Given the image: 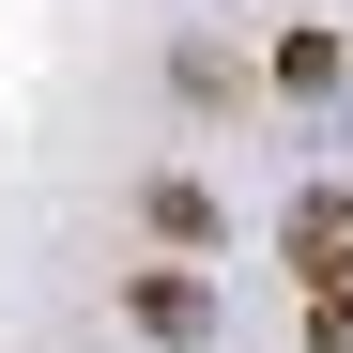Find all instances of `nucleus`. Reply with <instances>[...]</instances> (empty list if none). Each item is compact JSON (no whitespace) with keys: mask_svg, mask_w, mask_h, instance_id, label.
Returning <instances> with one entry per match:
<instances>
[{"mask_svg":"<svg viewBox=\"0 0 353 353\" xmlns=\"http://www.w3.org/2000/svg\"><path fill=\"white\" fill-rule=\"evenodd\" d=\"M123 323H139V338H200V323H215V292H200L185 261H154V276H123Z\"/></svg>","mask_w":353,"mask_h":353,"instance_id":"obj_1","label":"nucleus"},{"mask_svg":"<svg viewBox=\"0 0 353 353\" xmlns=\"http://www.w3.org/2000/svg\"><path fill=\"white\" fill-rule=\"evenodd\" d=\"M292 261H307V292H353V200H292Z\"/></svg>","mask_w":353,"mask_h":353,"instance_id":"obj_2","label":"nucleus"},{"mask_svg":"<svg viewBox=\"0 0 353 353\" xmlns=\"http://www.w3.org/2000/svg\"><path fill=\"white\" fill-rule=\"evenodd\" d=\"M307 353H353V292H307Z\"/></svg>","mask_w":353,"mask_h":353,"instance_id":"obj_3","label":"nucleus"}]
</instances>
